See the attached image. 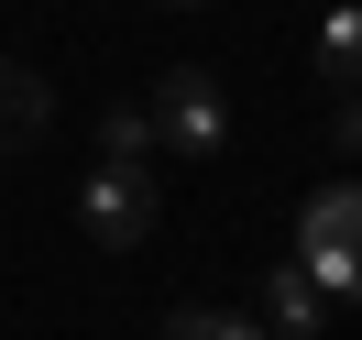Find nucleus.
Masks as SVG:
<instances>
[{
    "mask_svg": "<svg viewBox=\"0 0 362 340\" xmlns=\"http://www.w3.org/2000/svg\"><path fill=\"white\" fill-rule=\"evenodd\" d=\"M329 143H340V154H362V88H340V110H329Z\"/></svg>",
    "mask_w": 362,
    "mask_h": 340,
    "instance_id": "1a4fd4ad",
    "label": "nucleus"
},
{
    "mask_svg": "<svg viewBox=\"0 0 362 340\" xmlns=\"http://www.w3.org/2000/svg\"><path fill=\"white\" fill-rule=\"evenodd\" d=\"M264 329L274 340H318L329 329V296L308 286V264H264Z\"/></svg>",
    "mask_w": 362,
    "mask_h": 340,
    "instance_id": "39448f33",
    "label": "nucleus"
},
{
    "mask_svg": "<svg viewBox=\"0 0 362 340\" xmlns=\"http://www.w3.org/2000/svg\"><path fill=\"white\" fill-rule=\"evenodd\" d=\"M45 121H55V88L23 66V55H0V154H33Z\"/></svg>",
    "mask_w": 362,
    "mask_h": 340,
    "instance_id": "20e7f679",
    "label": "nucleus"
},
{
    "mask_svg": "<svg viewBox=\"0 0 362 340\" xmlns=\"http://www.w3.org/2000/svg\"><path fill=\"white\" fill-rule=\"evenodd\" d=\"M154 220H165L154 165H99V176H77V230H88L99 252H143Z\"/></svg>",
    "mask_w": 362,
    "mask_h": 340,
    "instance_id": "7ed1b4c3",
    "label": "nucleus"
},
{
    "mask_svg": "<svg viewBox=\"0 0 362 340\" xmlns=\"http://www.w3.org/2000/svg\"><path fill=\"white\" fill-rule=\"evenodd\" d=\"M165 11H209V0H165Z\"/></svg>",
    "mask_w": 362,
    "mask_h": 340,
    "instance_id": "9d476101",
    "label": "nucleus"
},
{
    "mask_svg": "<svg viewBox=\"0 0 362 340\" xmlns=\"http://www.w3.org/2000/svg\"><path fill=\"white\" fill-rule=\"evenodd\" d=\"M165 143H154V110H143V99H110V110H99V165H154Z\"/></svg>",
    "mask_w": 362,
    "mask_h": 340,
    "instance_id": "423d86ee",
    "label": "nucleus"
},
{
    "mask_svg": "<svg viewBox=\"0 0 362 340\" xmlns=\"http://www.w3.org/2000/svg\"><path fill=\"white\" fill-rule=\"evenodd\" d=\"M165 340H274L252 307H165Z\"/></svg>",
    "mask_w": 362,
    "mask_h": 340,
    "instance_id": "6e6552de",
    "label": "nucleus"
},
{
    "mask_svg": "<svg viewBox=\"0 0 362 340\" xmlns=\"http://www.w3.org/2000/svg\"><path fill=\"white\" fill-rule=\"evenodd\" d=\"M318 66H329V88H362V0H329V23H318Z\"/></svg>",
    "mask_w": 362,
    "mask_h": 340,
    "instance_id": "0eeeda50",
    "label": "nucleus"
},
{
    "mask_svg": "<svg viewBox=\"0 0 362 340\" xmlns=\"http://www.w3.org/2000/svg\"><path fill=\"white\" fill-rule=\"evenodd\" d=\"M296 264H308L318 296L362 307V187H318V198L296 209Z\"/></svg>",
    "mask_w": 362,
    "mask_h": 340,
    "instance_id": "f257e3e1",
    "label": "nucleus"
},
{
    "mask_svg": "<svg viewBox=\"0 0 362 340\" xmlns=\"http://www.w3.org/2000/svg\"><path fill=\"white\" fill-rule=\"evenodd\" d=\"M143 110H154V143H165V154H187V165H220L230 154V99H220L209 66H165Z\"/></svg>",
    "mask_w": 362,
    "mask_h": 340,
    "instance_id": "f03ea898",
    "label": "nucleus"
}]
</instances>
